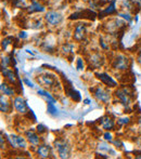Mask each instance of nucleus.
<instances>
[{"label": "nucleus", "mask_w": 141, "mask_h": 159, "mask_svg": "<svg viewBox=\"0 0 141 159\" xmlns=\"http://www.w3.org/2000/svg\"><path fill=\"white\" fill-rule=\"evenodd\" d=\"M90 91H92L96 98H97L98 100L101 101V102H103V103L109 102L110 93H109V91L106 90V89L101 88V87H98V88H96V89H90Z\"/></svg>", "instance_id": "nucleus-2"}, {"label": "nucleus", "mask_w": 141, "mask_h": 159, "mask_svg": "<svg viewBox=\"0 0 141 159\" xmlns=\"http://www.w3.org/2000/svg\"><path fill=\"white\" fill-rule=\"evenodd\" d=\"M1 91L7 95H12L13 94V90L11 88H9L6 84H1Z\"/></svg>", "instance_id": "nucleus-18"}, {"label": "nucleus", "mask_w": 141, "mask_h": 159, "mask_svg": "<svg viewBox=\"0 0 141 159\" xmlns=\"http://www.w3.org/2000/svg\"><path fill=\"white\" fill-rule=\"evenodd\" d=\"M42 12V11H45V8L41 6V4H39L38 2L36 1H33V4L30 7V12Z\"/></svg>", "instance_id": "nucleus-15"}, {"label": "nucleus", "mask_w": 141, "mask_h": 159, "mask_svg": "<svg viewBox=\"0 0 141 159\" xmlns=\"http://www.w3.org/2000/svg\"><path fill=\"white\" fill-rule=\"evenodd\" d=\"M113 66L116 69H126L128 67V60L125 55H118L114 61Z\"/></svg>", "instance_id": "nucleus-4"}, {"label": "nucleus", "mask_w": 141, "mask_h": 159, "mask_svg": "<svg viewBox=\"0 0 141 159\" xmlns=\"http://www.w3.org/2000/svg\"><path fill=\"white\" fill-rule=\"evenodd\" d=\"M26 136H27L28 141H30L32 144H38L39 143V138H38V135L35 133L34 131H27L26 132Z\"/></svg>", "instance_id": "nucleus-12"}, {"label": "nucleus", "mask_w": 141, "mask_h": 159, "mask_svg": "<svg viewBox=\"0 0 141 159\" xmlns=\"http://www.w3.org/2000/svg\"><path fill=\"white\" fill-rule=\"evenodd\" d=\"M54 145H55V148H57L58 153H59L60 157H62V158L68 157V153H70V146L66 144L65 141L58 140V141H55Z\"/></svg>", "instance_id": "nucleus-1"}, {"label": "nucleus", "mask_w": 141, "mask_h": 159, "mask_svg": "<svg viewBox=\"0 0 141 159\" xmlns=\"http://www.w3.org/2000/svg\"><path fill=\"white\" fill-rule=\"evenodd\" d=\"M102 127L103 129H106V130H111L114 128V121L109 117H106V118H102Z\"/></svg>", "instance_id": "nucleus-13"}, {"label": "nucleus", "mask_w": 141, "mask_h": 159, "mask_svg": "<svg viewBox=\"0 0 141 159\" xmlns=\"http://www.w3.org/2000/svg\"><path fill=\"white\" fill-rule=\"evenodd\" d=\"M120 16H122V17H124V19H126L127 21H130V20H131L130 15H129V14H125V13H123V14H120Z\"/></svg>", "instance_id": "nucleus-25"}, {"label": "nucleus", "mask_w": 141, "mask_h": 159, "mask_svg": "<svg viewBox=\"0 0 141 159\" xmlns=\"http://www.w3.org/2000/svg\"><path fill=\"white\" fill-rule=\"evenodd\" d=\"M8 63H9V57L2 59V67H7L8 66Z\"/></svg>", "instance_id": "nucleus-24"}, {"label": "nucleus", "mask_w": 141, "mask_h": 159, "mask_svg": "<svg viewBox=\"0 0 141 159\" xmlns=\"http://www.w3.org/2000/svg\"><path fill=\"white\" fill-rule=\"evenodd\" d=\"M46 21L50 25H58L62 21V16L58 12L49 11V12L46 13Z\"/></svg>", "instance_id": "nucleus-3"}, {"label": "nucleus", "mask_w": 141, "mask_h": 159, "mask_svg": "<svg viewBox=\"0 0 141 159\" xmlns=\"http://www.w3.org/2000/svg\"><path fill=\"white\" fill-rule=\"evenodd\" d=\"M82 66H84V64H82V59H78L77 60V69H78V70H82Z\"/></svg>", "instance_id": "nucleus-23"}, {"label": "nucleus", "mask_w": 141, "mask_h": 159, "mask_svg": "<svg viewBox=\"0 0 141 159\" xmlns=\"http://www.w3.org/2000/svg\"><path fill=\"white\" fill-rule=\"evenodd\" d=\"M86 34V25L85 24H77L74 30V38L76 40H82Z\"/></svg>", "instance_id": "nucleus-6"}, {"label": "nucleus", "mask_w": 141, "mask_h": 159, "mask_svg": "<svg viewBox=\"0 0 141 159\" xmlns=\"http://www.w3.org/2000/svg\"><path fill=\"white\" fill-rule=\"evenodd\" d=\"M39 80L41 84H46V86H52L54 84V78L53 77H48V76H41Z\"/></svg>", "instance_id": "nucleus-14"}, {"label": "nucleus", "mask_w": 141, "mask_h": 159, "mask_svg": "<svg viewBox=\"0 0 141 159\" xmlns=\"http://www.w3.org/2000/svg\"><path fill=\"white\" fill-rule=\"evenodd\" d=\"M0 108H1V111H3V113H8L9 109H10L9 103L6 100H3V96L2 95H1V105H0Z\"/></svg>", "instance_id": "nucleus-17"}, {"label": "nucleus", "mask_w": 141, "mask_h": 159, "mask_svg": "<svg viewBox=\"0 0 141 159\" xmlns=\"http://www.w3.org/2000/svg\"><path fill=\"white\" fill-rule=\"evenodd\" d=\"M12 145L14 147L19 146V147H22V148H25L26 142L23 138H21V136H14V140L12 139Z\"/></svg>", "instance_id": "nucleus-11"}, {"label": "nucleus", "mask_w": 141, "mask_h": 159, "mask_svg": "<svg viewBox=\"0 0 141 159\" xmlns=\"http://www.w3.org/2000/svg\"><path fill=\"white\" fill-rule=\"evenodd\" d=\"M24 82H25V84H27L28 87H31V88H33V87H34V86H33V84H32V82H31L28 79H26V78H25V79H24Z\"/></svg>", "instance_id": "nucleus-27"}, {"label": "nucleus", "mask_w": 141, "mask_h": 159, "mask_svg": "<svg viewBox=\"0 0 141 159\" xmlns=\"http://www.w3.org/2000/svg\"><path fill=\"white\" fill-rule=\"evenodd\" d=\"M38 94H39L40 96H42V98H45L47 101H48V102L54 103V98H53L52 96L49 94L48 92H46V91H44V90H38Z\"/></svg>", "instance_id": "nucleus-16"}, {"label": "nucleus", "mask_w": 141, "mask_h": 159, "mask_svg": "<svg viewBox=\"0 0 141 159\" xmlns=\"http://www.w3.org/2000/svg\"><path fill=\"white\" fill-rule=\"evenodd\" d=\"M138 63L141 65V52L139 53V55H138Z\"/></svg>", "instance_id": "nucleus-29"}, {"label": "nucleus", "mask_w": 141, "mask_h": 159, "mask_svg": "<svg viewBox=\"0 0 141 159\" xmlns=\"http://www.w3.org/2000/svg\"><path fill=\"white\" fill-rule=\"evenodd\" d=\"M98 77L100 78V80H102L103 84H106L107 87H115L116 86V81L107 74H98Z\"/></svg>", "instance_id": "nucleus-8"}, {"label": "nucleus", "mask_w": 141, "mask_h": 159, "mask_svg": "<svg viewBox=\"0 0 141 159\" xmlns=\"http://www.w3.org/2000/svg\"><path fill=\"white\" fill-rule=\"evenodd\" d=\"M13 103H14L15 109L19 113H25L26 109H27V104H26V102L22 98H15Z\"/></svg>", "instance_id": "nucleus-7"}, {"label": "nucleus", "mask_w": 141, "mask_h": 159, "mask_svg": "<svg viewBox=\"0 0 141 159\" xmlns=\"http://www.w3.org/2000/svg\"><path fill=\"white\" fill-rule=\"evenodd\" d=\"M115 12H116L115 0H113V1L111 2V4L107 7L106 10H104L101 14H99V17H103V16H106V15H111V14H113V13H115Z\"/></svg>", "instance_id": "nucleus-9"}, {"label": "nucleus", "mask_w": 141, "mask_h": 159, "mask_svg": "<svg viewBox=\"0 0 141 159\" xmlns=\"http://www.w3.org/2000/svg\"><path fill=\"white\" fill-rule=\"evenodd\" d=\"M128 121H129L128 118H120L117 122L118 125H124V124H128Z\"/></svg>", "instance_id": "nucleus-22"}, {"label": "nucleus", "mask_w": 141, "mask_h": 159, "mask_svg": "<svg viewBox=\"0 0 141 159\" xmlns=\"http://www.w3.org/2000/svg\"><path fill=\"white\" fill-rule=\"evenodd\" d=\"M11 40H12V37H9V38H6V39H3V41H2V47H3V48L6 49L7 46L11 43V42H10Z\"/></svg>", "instance_id": "nucleus-20"}, {"label": "nucleus", "mask_w": 141, "mask_h": 159, "mask_svg": "<svg viewBox=\"0 0 141 159\" xmlns=\"http://www.w3.org/2000/svg\"><path fill=\"white\" fill-rule=\"evenodd\" d=\"M37 131L39 132V133H45V132L47 131V128L44 126V125H39V126L37 127Z\"/></svg>", "instance_id": "nucleus-21"}, {"label": "nucleus", "mask_w": 141, "mask_h": 159, "mask_svg": "<svg viewBox=\"0 0 141 159\" xmlns=\"http://www.w3.org/2000/svg\"><path fill=\"white\" fill-rule=\"evenodd\" d=\"M104 139H106V140H107V141H111L112 140V134L111 133H104Z\"/></svg>", "instance_id": "nucleus-26"}, {"label": "nucleus", "mask_w": 141, "mask_h": 159, "mask_svg": "<svg viewBox=\"0 0 141 159\" xmlns=\"http://www.w3.org/2000/svg\"><path fill=\"white\" fill-rule=\"evenodd\" d=\"M96 13L91 10H84V11H80V12H75L71 15L70 19L72 20H75V19H78V17H88L90 20H93L96 16Z\"/></svg>", "instance_id": "nucleus-5"}, {"label": "nucleus", "mask_w": 141, "mask_h": 159, "mask_svg": "<svg viewBox=\"0 0 141 159\" xmlns=\"http://www.w3.org/2000/svg\"><path fill=\"white\" fill-rule=\"evenodd\" d=\"M26 37H27V35H26L25 32H21V33H20V38H23V39H24V38H26Z\"/></svg>", "instance_id": "nucleus-28"}, {"label": "nucleus", "mask_w": 141, "mask_h": 159, "mask_svg": "<svg viewBox=\"0 0 141 159\" xmlns=\"http://www.w3.org/2000/svg\"><path fill=\"white\" fill-rule=\"evenodd\" d=\"M37 153L40 157L46 158V157H48L49 154H50V147L47 146V145H40L37 149Z\"/></svg>", "instance_id": "nucleus-10"}, {"label": "nucleus", "mask_w": 141, "mask_h": 159, "mask_svg": "<svg viewBox=\"0 0 141 159\" xmlns=\"http://www.w3.org/2000/svg\"><path fill=\"white\" fill-rule=\"evenodd\" d=\"M84 102H85V104H89V100H85Z\"/></svg>", "instance_id": "nucleus-30"}, {"label": "nucleus", "mask_w": 141, "mask_h": 159, "mask_svg": "<svg viewBox=\"0 0 141 159\" xmlns=\"http://www.w3.org/2000/svg\"><path fill=\"white\" fill-rule=\"evenodd\" d=\"M48 111L51 114V115H54L57 113V108L54 107L52 102H48Z\"/></svg>", "instance_id": "nucleus-19"}]
</instances>
